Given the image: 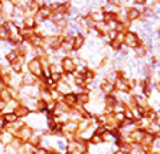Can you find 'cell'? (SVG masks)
I'll list each match as a JSON object with an SVG mask.
<instances>
[{"mask_svg": "<svg viewBox=\"0 0 160 154\" xmlns=\"http://www.w3.org/2000/svg\"><path fill=\"white\" fill-rule=\"evenodd\" d=\"M124 43H126L128 48H138L140 46V39H138V36L134 32H128V33L126 35V39H124Z\"/></svg>", "mask_w": 160, "mask_h": 154, "instance_id": "6da1fadb", "label": "cell"}, {"mask_svg": "<svg viewBox=\"0 0 160 154\" xmlns=\"http://www.w3.org/2000/svg\"><path fill=\"white\" fill-rule=\"evenodd\" d=\"M29 71L30 74L36 78V76H41L43 74V69H42V64L39 59H32L29 64Z\"/></svg>", "mask_w": 160, "mask_h": 154, "instance_id": "7a4b0ae2", "label": "cell"}, {"mask_svg": "<svg viewBox=\"0 0 160 154\" xmlns=\"http://www.w3.org/2000/svg\"><path fill=\"white\" fill-rule=\"evenodd\" d=\"M61 68L62 71H65L67 74H72L75 71V65H74V60L71 58H63L62 62H61Z\"/></svg>", "mask_w": 160, "mask_h": 154, "instance_id": "3957f363", "label": "cell"}, {"mask_svg": "<svg viewBox=\"0 0 160 154\" xmlns=\"http://www.w3.org/2000/svg\"><path fill=\"white\" fill-rule=\"evenodd\" d=\"M140 16H142V13H140V12H138L136 7H131V9H128V10H127V20L136 22Z\"/></svg>", "mask_w": 160, "mask_h": 154, "instance_id": "277c9868", "label": "cell"}, {"mask_svg": "<svg viewBox=\"0 0 160 154\" xmlns=\"http://www.w3.org/2000/svg\"><path fill=\"white\" fill-rule=\"evenodd\" d=\"M144 135H146V132L143 131V130H134V131L130 134V137L133 141H136V143H142V140Z\"/></svg>", "mask_w": 160, "mask_h": 154, "instance_id": "5b68a950", "label": "cell"}, {"mask_svg": "<svg viewBox=\"0 0 160 154\" xmlns=\"http://www.w3.org/2000/svg\"><path fill=\"white\" fill-rule=\"evenodd\" d=\"M58 91L63 95H69L71 94V87L68 85V82L62 81V82H58Z\"/></svg>", "mask_w": 160, "mask_h": 154, "instance_id": "8992f818", "label": "cell"}, {"mask_svg": "<svg viewBox=\"0 0 160 154\" xmlns=\"http://www.w3.org/2000/svg\"><path fill=\"white\" fill-rule=\"evenodd\" d=\"M82 45H84V36L82 35H77V36H74V39H72V49H79L82 48Z\"/></svg>", "mask_w": 160, "mask_h": 154, "instance_id": "52a82bcc", "label": "cell"}, {"mask_svg": "<svg viewBox=\"0 0 160 154\" xmlns=\"http://www.w3.org/2000/svg\"><path fill=\"white\" fill-rule=\"evenodd\" d=\"M16 120H18V115H16L15 113L3 114V121L6 123V124H13V123H16Z\"/></svg>", "mask_w": 160, "mask_h": 154, "instance_id": "ba28073f", "label": "cell"}, {"mask_svg": "<svg viewBox=\"0 0 160 154\" xmlns=\"http://www.w3.org/2000/svg\"><path fill=\"white\" fill-rule=\"evenodd\" d=\"M32 137V130L29 127H22L20 128V138L22 140H30Z\"/></svg>", "mask_w": 160, "mask_h": 154, "instance_id": "9c48e42d", "label": "cell"}, {"mask_svg": "<svg viewBox=\"0 0 160 154\" xmlns=\"http://www.w3.org/2000/svg\"><path fill=\"white\" fill-rule=\"evenodd\" d=\"M153 141H154V135L147 134V132H146V135L143 137V140H142V143L140 144H143L144 147H150L153 144Z\"/></svg>", "mask_w": 160, "mask_h": 154, "instance_id": "30bf717a", "label": "cell"}, {"mask_svg": "<svg viewBox=\"0 0 160 154\" xmlns=\"http://www.w3.org/2000/svg\"><path fill=\"white\" fill-rule=\"evenodd\" d=\"M77 102H79V104H88L89 102V95L88 92H84V94H78L77 95Z\"/></svg>", "mask_w": 160, "mask_h": 154, "instance_id": "8fae6325", "label": "cell"}, {"mask_svg": "<svg viewBox=\"0 0 160 154\" xmlns=\"http://www.w3.org/2000/svg\"><path fill=\"white\" fill-rule=\"evenodd\" d=\"M63 99H65V104H67V105H75V104H77V95H72V94H69V95H65V98H63Z\"/></svg>", "mask_w": 160, "mask_h": 154, "instance_id": "7c38bea8", "label": "cell"}, {"mask_svg": "<svg viewBox=\"0 0 160 154\" xmlns=\"http://www.w3.org/2000/svg\"><path fill=\"white\" fill-rule=\"evenodd\" d=\"M15 114L18 117H23V115H28L29 114V108L28 107H25V105H22V107H19L18 109L15 111Z\"/></svg>", "mask_w": 160, "mask_h": 154, "instance_id": "4fadbf2b", "label": "cell"}, {"mask_svg": "<svg viewBox=\"0 0 160 154\" xmlns=\"http://www.w3.org/2000/svg\"><path fill=\"white\" fill-rule=\"evenodd\" d=\"M23 22H25V27H28V29H33V27H36V22H35L33 17H26Z\"/></svg>", "mask_w": 160, "mask_h": 154, "instance_id": "5bb4252c", "label": "cell"}, {"mask_svg": "<svg viewBox=\"0 0 160 154\" xmlns=\"http://www.w3.org/2000/svg\"><path fill=\"white\" fill-rule=\"evenodd\" d=\"M101 89L104 91V92H107V94H110V92H111V91L114 89V85L105 81V82H102V84H101Z\"/></svg>", "mask_w": 160, "mask_h": 154, "instance_id": "9a60e30c", "label": "cell"}, {"mask_svg": "<svg viewBox=\"0 0 160 154\" xmlns=\"http://www.w3.org/2000/svg\"><path fill=\"white\" fill-rule=\"evenodd\" d=\"M13 140V137H12V134H9V132H3V134L0 135V141L3 144H9Z\"/></svg>", "mask_w": 160, "mask_h": 154, "instance_id": "2e32d148", "label": "cell"}, {"mask_svg": "<svg viewBox=\"0 0 160 154\" xmlns=\"http://www.w3.org/2000/svg\"><path fill=\"white\" fill-rule=\"evenodd\" d=\"M8 60L10 62V64H13V62L19 60V53L16 52V51H12V52H9L8 53Z\"/></svg>", "mask_w": 160, "mask_h": 154, "instance_id": "e0dca14e", "label": "cell"}, {"mask_svg": "<svg viewBox=\"0 0 160 154\" xmlns=\"http://www.w3.org/2000/svg\"><path fill=\"white\" fill-rule=\"evenodd\" d=\"M136 55H137L138 58H144L146 55H147V49L144 48V46H138V48H136Z\"/></svg>", "mask_w": 160, "mask_h": 154, "instance_id": "ac0fdd59", "label": "cell"}, {"mask_svg": "<svg viewBox=\"0 0 160 154\" xmlns=\"http://www.w3.org/2000/svg\"><path fill=\"white\" fill-rule=\"evenodd\" d=\"M65 130H67V131H75V130H77V128H78V125H77V123H74V121H69V123H67V125H65Z\"/></svg>", "mask_w": 160, "mask_h": 154, "instance_id": "d6986e66", "label": "cell"}, {"mask_svg": "<svg viewBox=\"0 0 160 154\" xmlns=\"http://www.w3.org/2000/svg\"><path fill=\"white\" fill-rule=\"evenodd\" d=\"M2 6H4V12L6 13H12L13 10V2H4V3H2Z\"/></svg>", "mask_w": 160, "mask_h": 154, "instance_id": "ffe728a7", "label": "cell"}, {"mask_svg": "<svg viewBox=\"0 0 160 154\" xmlns=\"http://www.w3.org/2000/svg\"><path fill=\"white\" fill-rule=\"evenodd\" d=\"M12 65V69L15 72H20L22 71V60L19 59V60H16V62H13V64H10Z\"/></svg>", "mask_w": 160, "mask_h": 154, "instance_id": "44dd1931", "label": "cell"}, {"mask_svg": "<svg viewBox=\"0 0 160 154\" xmlns=\"http://www.w3.org/2000/svg\"><path fill=\"white\" fill-rule=\"evenodd\" d=\"M0 38L2 39H10V32H9L4 26L0 29Z\"/></svg>", "mask_w": 160, "mask_h": 154, "instance_id": "7402d4cb", "label": "cell"}, {"mask_svg": "<svg viewBox=\"0 0 160 154\" xmlns=\"http://www.w3.org/2000/svg\"><path fill=\"white\" fill-rule=\"evenodd\" d=\"M82 76H84V79H85V82H91V81L94 79V74L91 71H88V69H87L85 74H84Z\"/></svg>", "mask_w": 160, "mask_h": 154, "instance_id": "603a6c76", "label": "cell"}, {"mask_svg": "<svg viewBox=\"0 0 160 154\" xmlns=\"http://www.w3.org/2000/svg\"><path fill=\"white\" fill-rule=\"evenodd\" d=\"M75 84H77L78 87H84L87 82H85V79H84V76H82V75H78L77 78H75Z\"/></svg>", "mask_w": 160, "mask_h": 154, "instance_id": "cb8c5ba5", "label": "cell"}, {"mask_svg": "<svg viewBox=\"0 0 160 154\" xmlns=\"http://www.w3.org/2000/svg\"><path fill=\"white\" fill-rule=\"evenodd\" d=\"M101 141H102V137L98 135V134H94L92 138H91V143H94V144H100Z\"/></svg>", "mask_w": 160, "mask_h": 154, "instance_id": "d4e9b609", "label": "cell"}, {"mask_svg": "<svg viewBox=\"0 0 160 154\" xmlns=\"http://www.w3.org/2000/svg\"><path fill=\"white\" fill-rule=\"evenodd\" d=\"M49 78L52 79L53 82H59V79H61V74H58V72H53V74H51V76Z\"/></svg>", "mask_w": 160, "mask_h": 154, "instance_id": "484cf974", "label": "cell"}, {"mask_svg": "<svg viewBox=\"0 0 160 154\" xmlns=\"http://www.w3.org/2000/svg\"><path fill=\"white\" fill-rule=\"evenodd\" d=\"M35 154H48V150L46 148H43V147H38V148H35Z\"/></svg>", "mask_w": 160, "mask_h": 154, "instance_id": "4316f807", "label": "cell"}, {"mask_svg": "<svg viewBox=\"0 0 160 154\" xmlns=\"http://www.w3.org/2000/svg\"><path fill=\"white\" fill-rule=\"evenodd\" d=\"M126 120V117H124V113H117L116 114V121H120V123H123Z\"/></svg>", "mask_w": 160, "mask_h": 154, "instance_id": "83f0119b", "label": "cell"}, {"mask_svg": "<svg viewBox=\"0 0 160 154\" xmlns=\"http://www.w3.org/2000/svg\"><path fill=\"white\" fill-rule=\"evenodd\" d=\"M0 78H2V71H0Z\"/></svg>", "mask_w": 160, "mask_h": 154, "instance_id": "f1b7e54d", "label": "cell"}, {"mask_svg": "<svg viewBox=\"0 0 160 154\" xmlns=\"http://www.w3.org/2000/svg\"><path fill=\"white\" fill-rule=\"evenodd\" d=\"M48 154H56V153H48Z\"/></svg>", "mask_w": 160, "mask_h": 154, "instance_id": "f546056e", "label": "cell"}, {"mask_svg": "<svg viewBox=\"0 0 160 154\" xmlns=\"http://www.w3.org/2000/svg\"><path fill=\"white\" fill-rule=\"evenodd\" d=\"M159 36H160V29H159Z\"/></svg>", "mask_w": 160, "mask_h": 154, "instance_id": "4dcf8cb0", "label": "cell"}, {"mask_svg": "<svg viewBox=\"0 0 160 154\" xmlns=\"http://www.w3.org/2000/svg\"><path fill=\"white\" fill-rule=\"evenodd\" d=\"M159 154H160V153H159Z\"/></svg>", "mask_w": 160, "mask_h": 154, "instance_id": "1f68e13d", "label": "cell"}]
</instances>
